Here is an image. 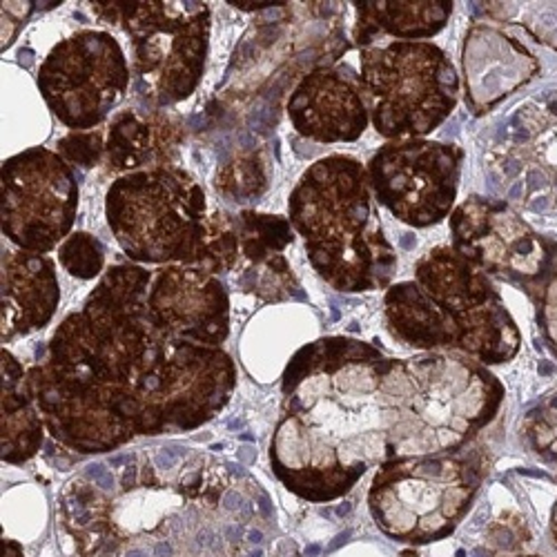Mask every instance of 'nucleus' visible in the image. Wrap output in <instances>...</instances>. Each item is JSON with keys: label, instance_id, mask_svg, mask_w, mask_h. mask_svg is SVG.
Segmentation results:
<instances>
[{"label": "nucleus", "instance_id": "nucleus-23", "mask_svg": "<svg viewBox=\"0 0 557 557\" xmlns=\"http://www.w3.org/2000/svg\"><path fill=\"white\" fill-rule=\"evenodd\" d=\"M45 422L27 384V370L3 348V461L23 463L42 444Z\"/></svg>", "mask_w": 557, "mask_h": 557}, {"label": "nucleus", "instance_id": "nucleus-30", "mask_svg": "<svg viewBox=\"0 0 557 557\" xmlns=\"http://www.w3.org/2000/svg\"><path fill=\"white\" fill-rule=\"evenodd\" d=\"M502 16L518 21L531 36L557 50V3H493Z\"/></svg>", "mask_w": 557, "mask_h": 557}, {"label": "nucleus", "instance_id": "nucleus-19", "mask_svg": "<svg viewBox=\"0 0 557 557\" xmlns=\"http://www.w3.org/2000/svg\"><path fill=\"white\" fill-rule=\"evenodd\" d=\"M288 116L301 136L317 144H352L370 123L359 76L335 67H319L299 81Z\"/></svg>", "mask_w": 557, "mask_h": 557}, {"label": "nucleus", "instance_id": "nucleus-34", "mask_svg": "<svg viewBox=\"0 0 557 557\" xmlns=\"http://www.w3.org/2000/svg\"><path fill=\"white\" fill-rule=\"evenodd\" d=\"M230 5H235V8H239V10H265V8H274V5H286V3H270V0H268V3H242V0H239V3H230Z\"/></svg>", "mask_w": 557, "mask_h": 557}, {"label": "nucleus", "instance_id": "nucleus-18", "mask_svg": "<svg viewBox=\"0 0 557 557\" xmlns=\"http://www.w3.org/2000/svg\"><path fill=\"white\" fill-rule=\"evenodd\" d=\"M270 463L278 482L308 502H333L366 473L350 467L333 442L286 412L270 442Z\"/></svg>", "mask_w": 557, "mask_h": 557}, {"label": "nucleus", "instance_id": "nucleus-11", "mask_svg": "<svg viewBox=\"0 0 557 557\" xmlns=\"http://www.w3.org/2000/svg\"><path fill=\"white\" fill-rule=\"evenodd\" d=\"M235 386L237 368L221 348L181 342L134 395L136 435L195 431L225 408Z\"/></svg>", "mask_w": 557, "mask_h": 557}, {"label": "nucleus", "instance_id": "nucleus-12", "mask_svg": "<svg viewBox=\"0 0 557 557\" xmlns=\"http://www.w3.org/2000/svg\"><path fill=\"white\" fill-rule=\"evenodd\" d=\"M132 70L119 40L108 32L83 29L61 40L38 70V89L72 132L103 123L123 101Z\"/></svg>", "mask_w": 557, "mask_h": 557}, {"label": "nucleus", "instance_id": "nucleus-20", "mask_svg": "<svg viewBox=\"0 0 557 557\" xmlns=\"http://www.w3.org/2000/svg\"><path fill=\"white\" fill-rule=\"evenodd\" d=\"M537 72L540 61L518 38L491 25H475L467 34L463 76H467V103L475 114L491 112Z\"/></svg>", "mask_w": 557, "mask_h": 557}, {"label": "nucleus", "instance_id": "nucleus-21", "mask_svg": "<svg viewBox=\"0 0 557 557\" xmlns=\"http://www.w3.org/2000/svg\"><path fill=\"white\" fill-rule=\"evenodd\" d=\"M61 299L57 263L25 250H3V344L48 326Z\"/></svg>", "mask_w": 557, "mask_h": 557}, {"label": "nucleus", "instance_id": "nucleus-2", "mask_svg": "<svg viewBox=\"0 0 557 557\" xmlns=\"http://www.w3.org/2000/svg\"><path fill=\"white\" fill-rule=\"evenodd\" d=\"M288 216L312 268L335 290L368 293L391 284L397 255L377 221L368 168L355 157L312 163L295 185Z\"/></svg>", "mask_w": 557, "mask_h": 557}, {"label": "nucleus", "instance_id": "nucleus-29", "mask_svg": "<svg viewBox=\"0 0 557 557\" xmlns=\"http://www.w3.org/2000/svg\"><path fill=\"white\" fill-rule=\"evenodd\" d=\"M524 293L537 306V321L544 333V339L557 352V244L553 242L550 263L537 282L529 284Z\"/></svg>", "mask_w": 557, "mask_h": 557}, {"label": "nucleus", "instance_id": "nucleus-6", "mask_svg": "<svg viewBox=\"0 0 557 557\" xmlns=\"http://www.w3.org/2000/svg\"><path fill=\"white\" fill-rule=\"evenodd\" d=\"M121 250L138 263L195 265L208 203L201 185L181 168H148L119 176L106 201Z\"/></svg>", "mask_w": 557, "mask_h": 557}, {"label": "nucleus", "instance_id": "nucleus-8", "mask_svg": "<svg viewBox=\"0 0 557 557\" xmlns=\"http://www.w3.org/2000/svg\"><path fill=\"white\" fill-rule=\"evenodd\" d=\"M478 455H422L384 461L370 488V510L397 540L435 542L450 535L482 482Z\"/></svg>", "mask_w": 557, "mask_h": 557}, {"label": "nucleus", "instance_id": "nucleus-32", "mask_svg": "<svg viewBox=\"0 0 557 557\" xmlns=\"http://www.w3.org/2000/svg\"><path fill=\"white\" fill-rule=\"evenodd\" d=\"M103 138L97 129L91 132H70L59 141V152L67 163L81 168H95L103 154Z\"/></svg>", "mask_w": 557, "mask_h": 557}, {"label": "nucleus", "instance_id": "nucleus-24", "mask_svg": "<svg viewBox=\"0 0 557 557\" xmlns=\"http://www.w3.org/2000/svg\"><path fill=\"white\" fill-rule=\"evenodd\" d=\"M386 323L393 337L414 348H453L450 329L440 306L417 282H401L386 293Z\"/></svg>", "mask_w": 557, "mask_h": 557}, {"label": "nucleus", "instance_id": "nucleus-17", "mask_svg": "<svg viewBox=\"0 0 557 557\" xmlns=\"http://www.w3.org/2000/svg\"><path fill=\"white\" fill-rule=\"evenodd\" d=\"M148 310L174 342L216 346L230 333V301L219 278L197 265H165L152 274Z\"/></svg>", "mask_w": 557, "mask_h": 557}, {"label": "nucleus", "instance_id": "nucleus-13", "mask_svg": "<svg viewBox=\"0 0 557 557\" xmlns=\"http://www.w3.org/2000/svg\"><path fill=\"white\" fill-rule=\"evenodd\" d=\"M76 210V176L59 152L29 148L3 161L0 219L14 246L34 255L52 252L70 237Z\"/></svg>", "mask_w": 557, "mask_h": 557}, {"label": "nucleus", "instance_id": "nucleus-4", "mask_svg": "<svg viewBox=\"0 0 557 557\" xmlns=\"http://www.w3.org/2000/svg\"><path fill=\"white\" fill-rule=\"evenodd\" d=\"M152 274L138 265H114L83 308L70 314L50 342V361L72 368L132 401L181 342L163 335L150 317Z\"/></svg>", "mask_w": 557, "mask_h": 557}, {"label": "nucleus", "instance_id": "nucleus-25", "mask_svg": "<svg viewBox=\"0 0 557 557\" xmlns=\"http://www.w3.org/2000/svg\"><path fill=\"white\" fill-rule=\"evenodd\" d=\"M159 141L154 136V127L132 110L121 112L110 127L108 136V163L114 172H136V168L148 165L157 154H165L157 148Z\"/></svg>", "mask_w": 557, "mask_h": 557}, {"label": "nucleus", "instance_id": "nucleus-9", "mask_svg": "<svg viewBox=\"0 0 557 557\" xmlns=\"http://www.w3.org/2000/svg\"><path fill=\"white\" fill-rule=\"evenodd\" d=\"M101 18L132 38L138 91L154 106H172L197 89L210 45L206 3H95Z\"/></svg>", "mask_w": 557, "mask_h": 557}, {"label": "nucleus", "instance_id": "nucleus-35", "mask_svg": "<svg viewBox=\"0 0 557 557\" xmlns=\"http://www.w3.org/2000/svg\"><path fill=\"white\" fill-rule=\"evenodd\" d=\"M308 553H310V555H317V553H319V546H310Z\"/></svg>", "mask_w": 557, "mask_h": 557}, {"label": "nucleus", "instance_id": "nucleus-3", "mask_svg": "<svg viewBox=\"0 0 557 557\" xmlns=\"http://www.w3.org/2000/svg\"><path fill=\"white\" fill-rule=\"evenodd\" d=\"M388 359L370 344L331 337L304 346L284 373V412L333 442L355 469L391 459L382 380Z\"/></svg>", "mask_w": 557, "mask_h": 557}, {"label": "nucleus", "instance_id": "nucleus-33", "mask_svg": "<svg viewBox=\"0 0 557 557\" xmlns=\"http://www.w3.org/2000/svg\"><path fill=\"white\" fill-rule=\"evenodd\" d=\"M3 557H23V548L14 540H3Z\"/></svg>", "mask_w": 557, "mask_h": 557}, {"label": "nucleus", "instance_id": "nucleus-22", "mask_svg": "<svg viewBox=\"0 0 557 557\" xmlns=\"http://www.w3.org/2000/svg\"><path fill=\"white\" fill-rule=\"evenodd\" d=\"M357 27L355 40L359 50L375 45L377 38L391 36L395 40H422L440 34L450 14V0H420V3H355Z\"/></svg>", "mask_w": 557, "mask_h": 557}, {"label": "nucleus", "instance_id": "nucleus-7", "mask_svg": "<svg viewBox=\"0 0 557 557\" xmlns=\"http://www.w3.org/2000/svg\"><path fill=\"white\" fill-rule=\"evenodd\" d=\"M359 85L375 129L391 141L424 138L455 110L459 76L442 48L388 40L361 50Z\"/></svg>", "mask_w": 557, "mask_h": 557}, {"label": "nucleus", "instance_id": "nucleus-16", "mask_svg": "<svg viewBox=\"0 0 557 557\" xmlns=\"http://www.w3.org/2000/svg\"><path fill=\"white\" fill-rule=\"evenodd\" d=\"M453 250L488 276L527 288L546 272L553 242L504 201L471 197L450 214Z\"/></svg>", "mask_w": 557, "mask_h": 557}, {"label": "nucleus", "instance_id": "nucleus-31", "mask_svg": "<svg viewBox=\"0 0 557 557\" xmlns=\"http://www.w3.org/2000/svg\"><path fill=\"white\" fill-rule=\"evenodd\" d=\"M216 188H221L223 195L235 199H250L259 197L265 190V174L257 159H239L230 163L216 174Z\"/></svg>", "mask_w": 557, "mask_h": 557}, {"label": "nucleus", "instance_id": "nucleus-14", "mask_svg": "<svg viewBox=\"0 0 557 557\" xmlns=\"http://www.w3.org/2000/svg\"><path fill=\"white\" fill-rule=\"evenodd\" d=\"M27 384L45 426L78 453H108L136 437L132 401L50 359L27 370Z\"/></svg>", "mask_w": 557, "mask_h": 557}, {"label": "nucleus", "instance_id": "nucleus-15", "mask_svg": "<svg viewBox=\"0 0 557 557\" xmlns=\"http://www.w3.org/2000/svg\"><path fill=\"white\" fill-rule=\"evenodd\" d=\"M463 152L457 146L408 138L391 141L368 163L380 206L412 227H429L453 214Z\"/></svg>", "mask_w": 557, "mask_h": 557}, {"label": "nucleus", "instance_id": "nucleus-27", "mask_svg": "<svg viewBox=\"0 0 557 557\" xmlns=\"http://www.w3.org/2000/svg\"><path fill=\"white\" fill-rule=\"evenodd\" d=\"M239 250H242L239 219H235L227 212H216L208 216L206 237L195 265L216 276V272H225L235 265Z\"/></svg>", "mask_w": 557, "mask_h": 557}, {"label": "nucleus", "instance_id": "nucleus-1", "mask_svg": "<svg viewBox=\"0 0 557 557\" xmlns=\"http://www.w3.org/2000/svg\"><path fill=\"white\" fill-rule=\"evenodd\" d=\"M121 486L103 491L87 475L61 493L59 518L74 557H237L246 522L216 520L219 508L250 504L227 491V478L206 455L159 448L141 461L125 455Z\"/></svg>", "mask_w": 557, "mask_h": 557}, {"label": "nucleus", "instance_id": "nucleus-26", "mask_svg": "<svg viewBox=\"0 0 557 557\" xmlns=\"http://www.w3.org/2000/svg\"><path fill=\"white\" fill-rule=\"evenodd\" d=\"M242 230V252L252 263H263L282 255L286 246L293 244L290 219L270 216L257 212H244L239 216Z\"/></svg>", "mask_w": 557, "mask_h": 557}, {"label": "nucleus", "instance_id": "nucleus-10", "mask_svg": "<svg viewBox=\"0 0 557 557\" xmlns=\"http://www.w3.org/2000/svg\"><path fill=\"white\" fill-rule=\"evenodd\" d=\"M414 282L444 312L455 350L480 363H502L516 357L520 333L491 276L453 246H440L417 261Z\"/></svg>", "mask_w": 557, "mask_h": 557}, {"label": "nucleus", "instance_id": "nucleus-5", "mask_svg": "<svg viewBox=\"0 0 557 557\" xmlns=\"http://www.w3.org/2000/svg\"><path fill=\"white\" fill-rule=\"evenodd\" d=\"M502 399L504 386L469 359H388L382 406L391 459L459 450L493 420Z\"/></svg>", "mask_w": 557, "mask_h": 557}, {"label": "nucleus", "instance_id": "nucleus-28", "mask_svg": "<svg viewBox=\"0 0 557 557\" xmlns=\"http://www.w3.org/2000/svg\"><path fill=\"white\" fill-rule=\"evenodd\" d=\"M59 261L76 278H95L103 272L106 252L97 237L76 232L61 244Z\"/></svg>", "mask_w": 557, "mask_h": 557}]
</instances>
